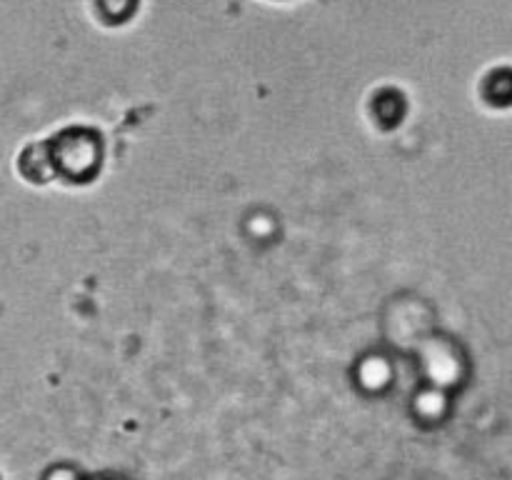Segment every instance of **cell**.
Returning a JSON list of instances; mask_svg holds the SVG:
<instances>
[{"label": "cell", "mask_w": 512, "mask_h": 480, "mask_svg": "<svg viewBox=\"0 0 512 480\" xmlns=\"http://www.w3.org/2000/svg\"><path fill=\"white\" fill-rule=\"evenodd\" d=\"M483 93L488 103L493 105H510L512 98V75L508 68H498L485 78Z\"/></svg>", "instance_id": "cell-5"}, {"label": "cell", "mask_w": 512, "mask_h": 480, "mask_svg": "<svg viewBox=\"0 0 512 480\" xmlns=\"http://www.w3.org/2000/svg\"><path fill=\"white\" fill-rule=\"evenodd\" d=\"M373 113L383 128H395V125L403 123L405 113H408V100H405V95L400 90L383 88L375 93Z\"/></svg>", "instance_id": "cell-3"}, {"label": "cell", "mask_w": 512, "mask_h": 480, "mask_svg": "<svg viewBox=\"0 0 512 480\" xmlns=\"http://www.w3.org/2000/svg\"><path fill=\"white\" fill-rule=\"evenodd\" d=\"M95 8L108 25H123L138 13L140 0H95Z\"/></svg>", "instance_id": "cell-4"}, {"label": "cell", "mask_w": 512, "mask_h": 480, "mask_svg": "<svg viewBox=\"0 0 512 480\" xmlns=\"http://www.w3.org/2000/svg\"><path fill=\"white\" fill-rule=\"evenodd\" d=\"M55 178L68 183H88L100 173L105 160V143L98 130L88 125H70L45 140Z\"/></svg>", "instance_id": "cell-1"}, {"label": "cell", "mask_w": 512, "mask_h": 480, "mask_svg": "<svg viewBox=\"0 0 512 480\" xmlns=\"http://www.w3.org/2000/svg\"><path fill=\"white\" fill-rule=\"evenodd\" d=\"M100 480H115V478H100Z\"/></svg>", "instance_id": "cell-7"}, {"label": "cell", "mask_w": 512, "mask_h": 480, "mask_svg": "<svg viewBox=\"0 0 512 480\" xmlns=\"http://www.w3.org/2000/svg\"><path fill=\"white\" fill-rule=\"evenodd\" d=\"M43 480H88L83 473H80L75 465H68V463H60V465H53V468L45 470Z\"/></svg>", "instance_id": "cell-6"}, {"label": "cell", "mask_w": 512, "mask_h": 480, "mask_svg": "<svg viewBox=\"0 0 512 480\" xmlns=\"http://www.w3.org/2000/svg\"><path fill=\"white\" fill-rule=\"evenodd\" d=\"M18 168H20V175H23L25 180H30V183L43 185V183H50V180L55 178L53 163H50V153H48V145H45V140L25 145V150L20 153V158H18Z\"/></svg>", "instance_id": "cell-2"}]
</instances>
